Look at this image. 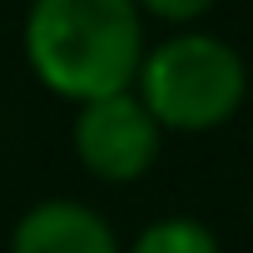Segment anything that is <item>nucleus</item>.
Wrapping results in <instances>:
<instances>
[{"mask_svg": "<svg viewBox=\"0 0 253 253\" xmlns=\"http://www.w3.org/2000/svg\"><path fill=\"white\" fill-rule=\"evenodd\" d=\"M134 5L144 10V20H164V25H194L204 20L218 0H134Z\"/></svg>", "mask_w": 253, "mask_h": 253, "instance_id": "nucleus-6", "label": "nucleus"}, {"mask_svg": "<svg viewBox=\"0 0 253 253\" xmlns=\"http://www.w3.org/2000/svg\"><path fill=\"white\" fill-rule=\"evenodd\" d=\"M124 253H223V248L209 223L174 213V218H154L149 228H139V238Z\"/></svg>", "mask_w": 253, "mask_h": 253, "instance_id": "nucleus-5", "label": "nucleus"}, {"mask_svg": "<svg viewBox=\"0 0 253 253\" xmlns=\"http://www.w3.org/2000/svg\"><path fill=\"white\" fill-rule=\"evenodd\" d=\"M134 94L154 114L159 129L174 134H209L228 124L248 99V65L243 55L204 30L169 35L144 50L134 75Z\"/></svg>", "mask_w": 253, "mask_h": 253, "instance_id": "nucleus-2", "label": "nucleus"}, {"mask_svg": "<svg viewBox=\"0 0 253 253\" xmlns=\"http://www.w3.org/2000/svg\"><path fill=\"white\" fill-rule=\"evenodd\" d=\"M144 50V10L134 0H30L25 10V60L70 104L134 89Z\"/></svg>", "mask_w": 253, "mask_h": 253, "instance_id": "nucleus-1", "label": "nucleus"}, {"mask_svg": "<svg viewBox=\"0 0 253 253\" xmlns=\"http://www.w3.org/2000/svg\"><path fill=\"white\" fill-rule=\"evenodd\" d=\"M10 253H124L109 218L75 199H45L20 213Z\"/></svg>", "mask_w": 253, "mask_h": 253, "instance_id": "nucleus-4", "label": "nucleus"}, {"mask_svg": "<svg viewBox=\"0 0 253 253\" xmlns=\"http://www.w3.org/2000/svg\"><path fill=\"white\" fill-rule=\"evenodd\" d=\"M164 129L134 89L84 99L75 114V154L104 184H134L154 169Z\"/></svg>", "mask_w": 253, "mask_h": 253, "instance_id": "nucleus-3", "label": "nucleus"}]
</instances>
